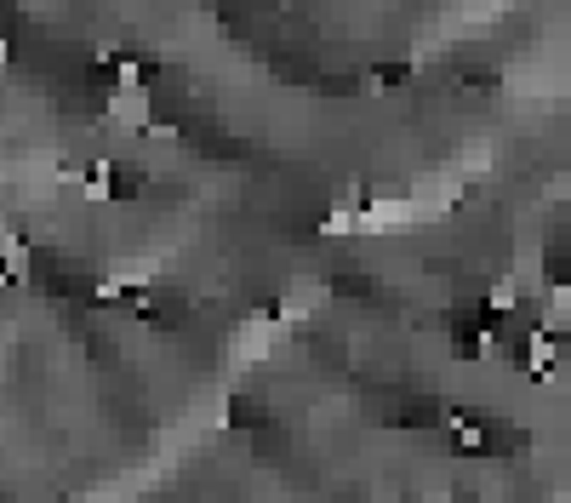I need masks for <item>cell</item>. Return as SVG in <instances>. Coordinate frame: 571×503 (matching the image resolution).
Instances as JSON below:
<instances>
[{"label": "cell", "instance_id": "6da1fadb", "mask_svg": "<svg viewBox=\"0 0 571 503\" xmlns=\"http://www.w3.org/2000/svg\"><path fill=\"white\" fill-rule=\"evenodd\" d=\"M429 503H440V498H429Z\"/></svg>", "mask_w": 571, "mask_h": 503}]
</instances>
